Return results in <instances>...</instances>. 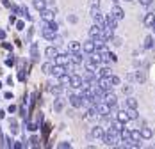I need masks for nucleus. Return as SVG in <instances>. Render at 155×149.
I'll return each instance as SVG.
<instances>
[{
    "label": "nucleus",
    "instance_id": "nucleus-10",
    "mask_svg": "<svg viewBox=\"0 0 155 149\" xmlns=\"http://www.w3.org/2000/svg\"><path fill=\"white\" fill-rule=\"evenodd\" d=\"M139 133H141V138L143 140H150L152 137H153V132H152V128H148L146 124H143L139 128Z\"/></svg>",
    "mask_w": 155,
    "mask_h": 149
},
{
    "label": "nucleus",
    "instance_id": "nucleus-2",
    "mask_svg": "<svg viewBox=\"0 0 155 149\" xmlns=\"http://www.w3.org/2000/svg\"><path fill=\"white\" fill-rule=\"evenodd\" d=\"M104 103H107L109 106H112V105H118V96L114 94V90H107L105 94H104V100H102Z\"/></svg>",
    "mask_w": 155,
    "mask_h": 149
},
{
    "label": "nucleus",
    "instance_id": "nucleus-38",
    "mask_svg": "<svg viewBox=\"0 0 155 149\" xmlns=\"http://www.w3.org/2000/svg\"><path fill=\"white\" fill-rule=\"evenodd\" d=\"M57 147L59 149H70L71 147V144H70L68 140H64V142H59V144H57Z\"/></svg>",
    "mask_w": 155,
    "mask_h": 149
},
{
    "label": "nucleus",
    "instance_id": "nucleus-41",
    "mask_svg": "<svg viewBox=\"0 0 155 149\" xmlns=\"http://www.w3.org/2000/svg\"><path fill=\"white\" fill-rule=\"evenodd\" d=\"M146 9H148V13H155V0H152V2L146 5Z\"/></svg>",
    "mask_w": 155,
    "mask_h": 149
},
{
    "label": "nucleus",
    "instance_id": "nucleus-16",
    "mask_svg": "<svg viewBox=\"0 0 155 149\" xmlns=\"http://www.w3.org/2000/svg\"><path fill=\"white\" fill-rule=\"evenodd\" d=\"M66 73V69H64V66H62V64H54V68H52V76H55V78H57V76H61V74H64Z\"/></svg>",
    "mask_w": 155,
    "mask_h": 149
},
{
    "label": "nucleus",
    "instance_id": "nucleus-18",
    "mask_svg": "<svg viewBox=\"0 0 155 149\" xmlns=\"http://www.w3.org/2000/svg\"><path fill=\"white\" fill-rule=\"evenodd\" d=\"M54 110L55 112H62L64 110V100H62L61 96H55V100H54Z\"/></svg>",
    "mask_w": 155,
    "mask_h": 149
},
{
    "label": "nucleus",
    "instance_id": "nucleus-61",
    "mask_svg": "<svg viewBox=\"0 0 155 149\" xmlns=\"http://www.w3.org/2000/svg\"><path fill=\"white\" fill-rule=\"evenodd\" d=\"M152 30H153V34H155V25H153V27H152Z\"/></svg>",
    "mask_w": 155,
    "mask_h": 149
},
{
    "label": "nucleus",
    "instance_id": "nucleus-56",
    "mask_svg": "<svg viewBox=\"0 0 155 149\" xmlns=\"http://www.w3.org/2000/svg\"><path fill=\"white\" fill-rule=\"evenodd\" d=\"M134 68H141V60L134 59Z\"/></svg>",
    "mask_w": 155,
    "mask_h": 149
},
{
    "label": "nucleus",
    "instance_id": "nucleus-48",
    "mask_svg": "<svg viewBox=\"0 0 155 149\" xmlns=\"http://www.w3.org/2000/svg\"><path fill=\"white\" fill-rule=\"evenodd\" d=\"M16 110H18V106H16V105H9V108H7V112H11V114H15Z\"/></svg>",
    "mask_w": 155,
    "mask_h": 149
},
{
    "label": "nucleus",
    "instance_id": "nucleus-60",
    "mask_svg": "<svg viewBox=\"0 0 155 149\" xmlns=\"http://www.w3.org/2000/svg\"><path fill=\"white\" fill-rule=\"evenodd\" d=\"M152 50L155 52V37H153V43H152Z\"/></svg>",
    "mask_w": 155,
    "mask_h": 149
},
{
    "label": "nucleus",
    "instance_id": "nucleus-21",
    "mask_svg": "<svg viewBox=\"0 0 155 149\" xmlns=\"http://www.w3.org/2000/svg\"><path fill=\"white\" fill-rule=\"evenodd\" d=\"M41 36H43V39H47V41H54L55 36H57V32H52V30H48V29H43Z\"/></svg>",
    "mask_w": 155,
    "mask_h": 149
},
{
    "label": "nucleus",
    "instance_id": "nucleus-20",
    "mask_svg": "<svg viewBox=\"0 0 155 149\" xmlns=\"http://www.w3.org/2000/svg\"><path fill=\"white\" fill-rule=\"evenodd\" d=\"M31 57H32V62L39 60V50H38V43H32V45H31Z\"/></svg>",
    "mask_w": 155,
    "mask_h": 149
},
{
    "label": "nucleus",
    "instance_id": "nucleus-47",
    "mask_svg": "<svg viewBox=\"0 0 155 149\" xmlns=\"http://www.w3.org/2000/svg\"><path fill=\"white\" fill-rule=\"evenodd\" d=\"M11 147H15V149H21V147H23V144L16 140V142H13V146H11Z\"/></svg>",
    "mask_w": 155,
    "mask_h": 149
},
{
    "label": "nucleus",
    "instance_id": "nucleus-13",
    "mask_svg": "<svg viewBox=\"0 0 155 149\" xmlns=\"http://www.w3.org/2000/svg\"><path fill=\"white\" fill-rule=\"evenodd\" d=\"M143 23H144L148 29H152V27L155 25V13H146L144 18H143Z\"/></svg>",
    "mask_w": 155,
    "mask_h": 149
},
{
    "label": "nucleus",
    "instance_id": "nucleus-17",
    "mask_svg": "<svg viewBox=\"0 0 155 149\" xmlns=\"http://www.w3.org/2000/svg\"><path fill=\"white\" fill-rule=\"evenodd\" d=\"M137 105H139V101L130 94V96H127V100H125V108H137Z\"/></svg>",
    "mask_w": 155,
    "mask_h": 149
},
{
    "label": "nucleus",
    "instance_id": "nucleus-37",
    "mask_svg": "<svg viewBox=\"0 0 155 149\" xmlns=\"http://www.w3.org/2000/svg\"><path fill=\"white\" fill-rule=\"evenodd\" d=\"M18 110H20V117H23V119H25V121L29 119V114H27V108H25L23 105H21V106H20Z\"/></svg>",
    "mask_w": 155,
    "mask_h": 149
},
{
    "label": "nucleus",
    "instance_id": "nucleus-28",
    "mask_svg": "<svg viewBox=\"0 0 155 149\" xmlns=\"http://www.w3.org/2000/svg\"><path fill=\"white\" fill-rule=\"evenodd\" d=\"M52 68H54V62H43L41 71H43L45 74H50V73H52Z\"/></svg>",
    "mask_w": 155,
    "mask_h": 149
},
{
    "label": "nucleus",
    "instance_id": "nucleus-29",
    "mask_svg": "<svg viewBox=\"0 0 155 149\" xmlns=\"http://www.w3.org/2000/svg\"><path fill=\"white\" fill-rule=\"evenodd\" d=\"M130 138L134 140V142H141L143 138H141V133H139V128L137 130H130Z\"/></svg>",
    "mask_w": 155,
    "mask_h": 149
},
{
    "label": "nucleus",
    "instance_id": "nucleus-30",
    "mask_svg": "<svg viewBox=\"0 0 155 149\" xmlns=\"http://www.w3.org/2000/svg\"><path fill=\"white\" fill-rule=\"evenodd\" d=\"M109 43H110L112 46H116V48H120V46L123 45V39H121L120 36H112V39H110Z\"/></svg>",
    "mask_w": 155,
    "mask_h": 149
},
{
    "label": "nucleus",
    "instance_id": "nucleus-51",
    "mask_svg": "<svg viewBox=\"0 0 155 149\" xmlns=\"http://www.w3.org/2000/svg\"><path fill=\"white\" fill-rule=\"evenodd\" d=\"M5 37H7V34H5V30H4V29H0V41H4Z\"/></svg>",
    "mask_w": 155,
    "mask_h": 149
},
{
    "label": "nucleus",
    "instance_id": "nucleus-39",
    "mask_svg": "<svg viewBox=\"0 0 155 149\" xmlns=\"http://www.w3.org/2000/svg\"><path fill=\"white\" fill-rule=\"evenodd\" d=\"M5 66H7V68H13V66H15V57H13V55H9V57L5 59Z\"/></svg>",
    "mask_w": 155,
    "mask_h": 149
},
{
    "label": "nucleus",
    "instance_id": "nucleus-36",
    "mask_svg": "<svg viewBox=\"0 0 155 149\" xmlns=\"http://www.w3.org/2000/svg\"><path fill=\"white\" fill-rule=\"evenodd\" d=\"M121 92H123L125 96H130V94H132V85H130V84H125V85H121Z\"/></svg>",
    "mask_w": 155,
    "mask_h": 149
},
{
    "label": "nucleus",
    "instance_id": "nucleus-22",
    "mask_svg": "<svg viewBox=\"0 0 155 149\" xmlns=\"http://www.w3.org/2000/svg\"><path fill=\"white\" fill-rule=\"evenodd\" d=\"M125 112H127V116H128V121H136L139 117L137 108H125Z\"/></svg>",
    "mask_w": 155,
    "mask_h": 149
},
{
    "label": "nucleus",
    "instance_id": "nucleus-11",
    "mask_svg": "<svg viewBox=\"0 0 155 149\" xmlns=\"http://www.w3.org/2000/svg\"><path fill=\"white\" fill-rule=\"evenodd\" d=\"M134 82L144 84V82H146V71L141 69V68H137V71H134Z\"/></svg>",
    "mask_w": 155,
    "mask_h": 149
},
{
    "label": "nucleus",
    "instance_id": "nucleus-34",
    "mask_svg": "<svg viewBox=\"0 0 155 149\" xmlns=\"http://www.w3.org/2000/svg\"><path fill=\"white\" fill-rule=\"evenodd\" d=\"M48 30H52V32H59V23H57L55 20H50V21H48Z\"/></svg>",
    "mask_w": 155,
    "mask_h": 149
},
{
    "label": "nucleus",
    "instance_id": "nucleus-44",
    "mask_svg": "<svg viewBox=\"0 0 155 149\" xmlns=\"http://www.w3.org/2000/svg\"><path fill=\"white\" fill-rule=\"evenodd\" d=\"M68 21H70V23H77L78 18H77L75 14H70V16H68Z\"/></svg>",
    "mask_w": 155,
    "mask_h": 149
},
{
    "label": "nucleus",
    "instance_id": "nucleus-52",
    "mask_svg": "<svg viewBox=\"0 0 155 149\" xmlns=\"http://www.w3.org/2000/svg\"><path fill=\"white\" fill-rule=\"evenodd\" d=\"M150 2H152V0H139V4L143 5V7H146V5H148Z\"/></svg>",
    "mask_w": 155,
    "mask_h": 149
},
{
    "label": "nucleus",
    "instance_id": "nucleus-7",
    "mask_svg": "<svg viewBox=\"0 0 155 149\" xmlns=\"http://www.w3.org/2000/svg\"><path fill=\"white\" fill-rule=\"evenodd\" d=\"M39 14H41V20H45V21H50V20H54V16H55V7H52V9H41L39 11Z\"/></svg>",
    "mask_w": 155,
    "mask_h": 149
},
{
    "label": "nucleus",
    "instance_id": "nucleus-55",
    "mask_svg": "<svg viewBox=\"0 0 155 149\" xmlns=\"http://www.w3.org/2000/svg\"><path fill=\"white\" fill-rule=\"evenodd\" d=\"M32 36H34V27H29V39H32Z\"/></svg>",
    "mask_w": 155,
    "mask_h": 149
},
{
    "label": "nucleus",
    "instance_id": "nucleus-49",
    "mask_svg": "<svg viewBox=\"0 0 155 149\" xmlns=\"http://www.w3.org/2000/svg\"><path fill=\"white\" fill-rule=\"evenodd\" d=\"M2 46H4V48H5L7 52H11V50H13V46L9 45V43H5V39H4V43H2Z\"/></svg>",
    "mask_w": 155,
    "mask_h": 149
},
{
    "label": "nucleus",
    "instance_id": "nucleus-4",
    "mask_svg": "<svg viewBox=\"0 0 155 149\" xmlns=\"http://www.w3.org/2000/svg\"><path fill=\"white\" fill-rule=\"evenodd\" d=\"M104 21H105V27H107V29H110V30H116V29H118V20L110 14V13L104 16Z\"/></svg>",
    "mask_w": 155,
    "mask_h": 149
},
{
    "label": "nucleus",
    "instance_id": "nucleus-43",
    "mask_svg": "<svg viewBox=\"0 0 155 149\" xmlns=\"http://www.w3.org/2000/svg\"><path fill=\"white\" fill-rule=\"evenodd\" d=\"M15 23H16V30H23V27H25L23 20H18V21H15Z\"/></svg>",
    "mask_w": 155,
    "mask_h": 149
},
{
    "label": "nucleus",
    "instance_id": "nucleus-23",
    "mask_svg": "<svg viewBox=\"0 0 155 149\" xmlns=\"http://www.w3.org/2000/svg\"><path fill=\"white\" fill-rule=\"evenodd\" d=\"M25 146H29V147H38V146H39V137H38V135H31Z\"/></svg>",
    "mask_w": 155,
    "mask_h": 149
},
{
    "label": "nucleus",
    "instance_id": "nucleus-3",
    "mask_svg": "<svg viewBox=\"0 0 155 149\" xmlns=\"http://www.w3.org/2000/svg\"><path fill=\"white\" fill-rule=\"evenodd\" d=\"M68 85H70L73 90H77L78 87L82 85V76H80V74L71 73V74H70V84H68Z\"/></svg>",
    "mask_w": 155,
    "mask_h": 149
},
{
    "label": "nucleus",
    "instance_id": "nucleus-6",
    "mask_svg": "<svg viewBox=\"0 0 155 149\" xmlns=\"http://www.w3.org/2000/svg\"><path fill=\"white\" fill-rule=\"evenodd\" d=\"M84 59H86V53L80 50V52H73V53H70V60L73 62V64H77V66H80L82 62H84Z\"/></svg>",
    "mask_w": 155,
    "mask_h": 149
},
{
    "label": "nucleus",
    "instance_id": "nucleus-35",
    "mask_svg": "<svg viewBox=\"0 0 155 149\" xmlns=\"http://www.w3.org/2000/svg\"><path fill=\"white\" fill-rule=\"evenodd\" d=\"M21 16H23V20H27V21H32V16L29 14V9H27L25 5H21Z\"/></svg>",
    "mask_w": 155,
    "mask_h": 149
},
{
    "label": "nucleus",
    "instance_id": "nucleus-9",
    "mask_svg": "<svg viewBox=\"0 0 155 149\" xmlns=\"http://www.w3.org/2000/svg\"><path fill=\"white\" fill-rule=\"evenodd\" d=\"M110 14L114 16L118 21H121V20L125 18V11L120 7V5H118V4H114V5H112V9H110Z\"/></svg>",
    "mask_w": 155,
    "mask_h": 149
},
{
    "label": "nucleus",
    "instance_id": "nucleus-57",
    "mask_svg": "<svg viewBox=\"0 0 155 149\" xmlns=\"http://www.w3.org/2000/svg\"><path fill=\"white\" fill-rule=\"evenodd\" d=\"M45 4H47V5H52V7H54V4H55V0H45Z\"/></svg>",
    "mask_w": 155,
    "mask_h": 149
},
{
    "label": "nucleus",
    "instance_id": "nucleus-5",
    "mask_svg": "<svg viewBox=\"0 0 155 149\" xmlns=\"http://www.w3.org/2000/svg\"><path fill=\"white\" fill-rule=\"evenodd\" d=\"M105 133V130H104V126L102 124H96L91 128V133H89V138H96V140H100L102 138V135Z\"/></svg>",
    "mask_w": 155,
    "mask_h": 149
},
{
    "label": "nucleus",
    "instance_id": "nucleus-40",
    "mask_svg": "<svg viewBox=\"0 0 155 149\" xmlns=\"http://www.w3.org/2000/svg\"><path fill=\"white\" fill-rule=\"evenodd\" d=\"M11 11H13V14L21 16V7H20V5H13V7H11Z\"/></svg>",
    "mask_w": 155,
    "mask_h": 149
},
{
    "label": "nucleus",
    "instance_id": "nucleus-12",
    "mask_svg": "<svg viewBox=\"0 0 155 149\" xmlns=\"http://www.w3.org/2000/svg\"><path fill=\"white\" fill-rule=\"evenodd\" d=\"M82 52H84L86 55L93 53V52H94V41H93V39H87V41H84V43H82Z\"/></svg>",
    "mask_w": 155,
    "mask_h": 149
},
{
    "label": "nucleus",
    "instance_id": "nucleus-54",
    "mask_svg": "<svg viewBox=\"0 0 155 149\" xmlns=\"http://www.w3.org/2000/svg\"><path fill=\"white\" fill-rule=\"evenodd\" d=\"M127 80H128V82H134V73H128V74H127Z\"/></svg>",
    "mask_w": 155,
    "mask_h": 149
},
{
    "label": "nucleus",
    "instance_id": "nucleus-45",
    "mask_svg": "<svg viewBox=\"0 0 155 149\" xmlns=\"http://www.w3.org/2000/svg\"><path fill=\"white\" fill-rule=\"evenodd\" d=\"M54 45H55V46L62 45V37H61V36H55V39H54Z\"/></svg>",
    "mask_w": 155,
    "mask_h": 149
},
{
    "label": "nucleus",
    "instance_id": "nucleus-42",
    "mask_svg": "<svg viewBox=\"0 0 155 149\" xmlns=\"http://www.w3.org/2000/svg\"><path fill=\"white\" fill-rule=\"evenodd\" d=\"M89 7H100V0H87Z\"/></svg>",
    "mask_w": 155,
    "mask_h": 149
},
{
    "label": "nucleus",
    "instance_id": "nucleus-26",
    "mask_svg": "<svg viewBox=\"0 0 155 149\" xmlns=\"http://www.w3.org/2000/svg\"><path fill=\"white\" fill-rule=\"evenodd\" d=\"M152 43H153V36H152V34H148V36L144 37L143 48H144V50H152Z\"/></svg>",
    "mask_w": 155,
    "mask_h": 149
},
{
    "label": "nucleus",
    "instance_id": "nucleus-53",
    "mask_svg": "<svg viewBox=\"0 0 155 149\" xmlns=\"http://www.w3.org/2000/svg\"><path fill=\"white\" fill-rule=\"evenodd\" d=\"M5 84H7V85H13V76H7V78H5Z\"/></svg>",
    "mask_w": 155,
    "mask_h": 149
},
{
    "label": "nucleus",
    "instance_id": "nucleus-58",
    "mask_svg": "<svg viewBox=\"0 0 155 149\" xmlns=\"http://www.w3.org/2000/svg\"><path fill=\"white\" fill-rule=\"evenodd\" d=\"M9 21H11V23H15V21H16V14H11V16H9Z\"/></svg>",
    "mask_w": 155,
    "mask_h": 149
},
{
    "label": "nucleus",
    "instance_id": "nucleus-25",
    "mask_svg": "<svg viewBox=\"0 0 155 149\" xmlns=\"http://www.w3.org/2000/svg\"><path fill=\"white\" fill-rule=\"evenodd\" d=\"M109 82H110V85L112 87H116V85H121V78L118 76V74H109Z\"/></svg>",
    "mask_w": 155,
    "mask_h": 149
},
{
    "label": "nucleus",
    "instance_id": "nucleus-32",
    "mask_svg": "<svg viewBox=\"0 0 155 149\" xmlns=\"http://www.w3.org/2000/svg\"><path fill=\"white\" fill-rule=\"evenodd\" d=\"M57 80H59V84H62L64 87L70 84V73H64V74H61V76H57Z\"/></svg>",
    "mask_w": 155,
    "mask_h": 149
},
{
    "label": "nucleus",
    "instance_id": "nucleus-24",
    "mask_svg": "<svg viewBox=\"0 0 155 149\" xmlns=\"http://www.w3.org/2000/svg\"><path fill=\"white\" fill-rule=\"evenodd\" d=\"M80 50H82V43H78V41H71V43L68 45V52H70V53L80 52Z\"/></svg>",
    "mask_w": 155,
    "mask_h": 149
},
{
    "label": "nucleus",
    "instance_id": "nucleus-8",
    "mask_svg": "<svg viewBox=\"0 0 155 149\" xmlns=\"http://www.w3.org/2000/svg\"><path fill=\"white\" fill-rule=\"evenodd\" d=\"M100 32H102V25L93 23L91 29H89V32H87V36H89V39H98V37H100Z\"/></svg>",
    "mask_w": 155,
    "mask_h": 149
},
{
    "label": "nucleus",
    "instance_id": "nucleus-27",
    "mask_svg": "<svg viewBox=\"0 0 155 149\" xmlns=\"http://www.w3.org/2000/svg\"><path fill=\"white\" fill-rule=\"evenodd\" d=\"M25 126H27V130H29L31 133L38 132V128H39V124H38V122H34V121H29V119H27V122H25Z\"/></svg>",
    "mask_w": 155,
    "mask_h": 149
},
{
    "label": "nucleus",
    "instance_id": "nucleus-33",
    "mask_svg": "<svg viewBox=\"0 0 155 149\" xmlns=\"http://www.w3.org/2000/svg\"><path fill=\"white\" fill-rule=\"evenodd\" d=\"M9 124H11V133L16 135L18 133V130H20V128H18V121L13 117V119H9Z\"/></svg>",
    "mask_w": 155,
    "mask_h": 149
},
{
    "label": "nucleus",
    "instance_id": "nucleus-50",
    "mask_svg": "<svg viewBox=\"0 0 155 149\" xmlns=\"http://www.w3.org/2000/svg\"><path fill=\"white\" fill-rule=\"evenodd\" d=\"M4 98H5V100H11V98H13V92H11V90H5V92H4Z\"/></svg>",
    "mask_w": 155,
    "mask_h": 149
},
{
    "label": "nucleus",
    "instance_id": "nucleus-14",
    "mask_svg": "<svg viewBox=\"0 0 155 149\" xmlns=\"http://www.w3.org/2000/svg\"><path fill=\"white\" fill-rule=\"evenodd\" d=\"M48 90H50L54 96H61L62 92H64V85H62V84H55V85H54V84H50Z\"/></svg>",
    "mask_w": 155,
    "mask_h": 149
},
{
    "label": "nucleus",
    "instance_id": "nucleus-1",
    "mask_svg": "<svg viewBox=\"0 0 155 149\" xmlns=\"http://www.w3.org/2000/svg\"><path fill=\"white\" fill-rule=\"evenodd\" d=\"M68 101L71 105V108H82V98H80V94L78 92H73V89L68 90Z\"/></svg>",
    "mask_w": 155,
    "mask_h": 149
},
{
    "label": "nucleus",
    "instance_id": "nucleus-63",
    "mask_svg": "<svg viewBox=\"0 0 155 149\" xmlns=\"http://www.w3.org/2000/svg\"><path fill=\"white\" fill-rule=\"evenodd\" d=\"M125 2H134V0H125Z\"/></svg>",
    "mask_w": 155,
    "mask_h": 149
},
{
    "label": "nucleus",
    "instance_id": "nucleus-19",
    "mask_svg": "<svg viewBox=\"0 0 155 149\" xmlns=\"http://www.w3.org/2000/svg\"><path fill=\"white\" fill-rule=\"evenodd\" d=\"M114 119L120 121L121 124H127V122H128V116H127L125 108H123V110H118V112H116V117H114Z\"/></svg>",
    "mask_w": 155,
    "mask_h": 149
},
{
    "label": "nucleus",
    "instance_id": "nucleus-62",
    "mask_svg": "<svg viewBox=\"0 0 155 149\" xmlns=\"http://www.w3.org/2000/svg\"><path fill=\"white\" fill-rule=\"evenodd\" d=\"M2 87H4V85H2V82H0V89H2Z\"/></svg>",
    "mask_w": 155,
    "mask_h": 149
},
{
    "label": "nucleus",
    "instance_id": "nucleus-59",
    "mask_svg": "<svg viewBox=\"0 0 155 149\" xmlns=\"http://www.w3.org/2000/svg\"><path fill=\"white\" fill-rule=\"evenodd\" d=\"M5 117V110H0V121Z\"/></svg>",
    "mask_w": 155,
    "mask_h": 149
},
{
    "label": "nucleus",
    "instance_id": "nucleus-46",
    "mask_svg": "<svg viewBox=\"0 0 155 149\" xmlns=\"http://www.w3.org/2000/svg\"><path fill=\"white\" fill-rule=\"evenodd\" d=\"M2 5H4V7H7V9H11V7H13V4H11L9 0H2Z\"/></svg>",
    "mask_w": 155,
    "mask_h": 149
},
{
    "label": "nucleus",
    "instance_id": "nucleus-15",
    "mask_svg": "<svg viewBox=\"0 0 155 149\" xmlns=\"http://www.w3.org/2000/svg\"><path fill=\"white\" fill-rule=\"evenodd\" d=\"M59 53V50H57V46L54 45V46H47V50H45V57L50 60H54L55 59V55Z\"/></svg>",
    "mask_w": 155,
    "mask_h": 149
},
{
    "label": "nucleus",
    "instance_id": "nucleus-31",
    "mask_svg": "<svg viewBox=\"0 0 155 149\" xmlns=\"http://www.w3.org/2000/svg\"><path fill=\"white\" fill-rule=\"evenodd\" d=\"M32 7H36L38 11H41V9L47 7V4H45V0H32Z\"/></svg>",
    "mask_w": 155,
    "mask_h": 149
}]
</instances>
